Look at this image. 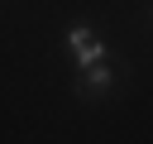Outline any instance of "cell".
I'll use <instances>...</instances> for the list:
<instances>
[{
	"instance_id": "6da1fadb",
	"label": "cell",
	"mask_w": 153,
	"mask_h": 144,
	"mask_svg": "<svg viewBox=\"0 0 153 144\" xmlns=\"http://www.w3.org/2000/svg\"><path fill=\"white\" fill-rule=\"evenodd\" d=\"M67 43H72V53H76V62H81V67H91L96 58H105L100 38H96V34H86V29H72V34H67Z\"/></svg>"
},
{
	"instance_id": "7a4b0ae2",
	"label": "cell",
	"mask_w": 153,
	"mask_h": 144,
	"mask_svg": "<svg viewBox=\"0 0 153 144\" xmlns=\"http://www.w3.org/2000/svg\"><path fill=\"white\" fill-rule=\"evenodd\" d=\"M105 86H110V67L96 58V62L86 67V82H81V91H105Z\"/></svg>"
}]
</instances>
